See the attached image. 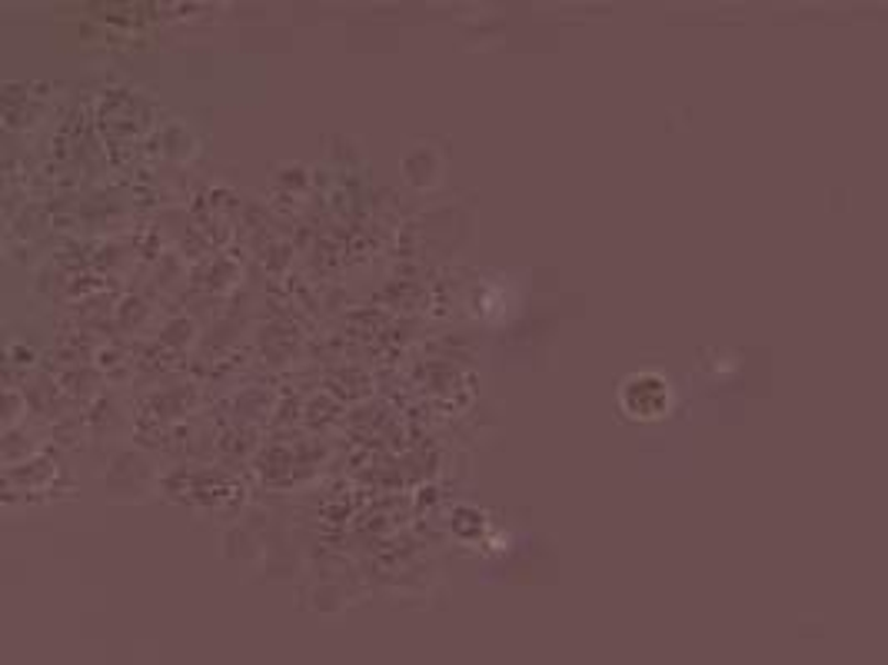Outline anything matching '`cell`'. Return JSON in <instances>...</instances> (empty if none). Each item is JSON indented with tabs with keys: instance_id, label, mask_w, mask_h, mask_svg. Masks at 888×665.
<instances>
[{
	"instance_id": "1",
	"label": "cell",
	"mask_w": 888,
	"mask_h": 665,
	"mask_svg": "<svg viewBox=\"0 0 888 665\" xmlns=\"http://www.w3.org/2000/svg\"><path fill=\"white\" fill-rule=\"evenodd\" d=\"M622 393H636V403L626 406V413L632 419L652 422V419L670 416V409H673V386H670V380L659 376V373H639V376H632L622 386Z\"/></svg>"
}]
</instances>
